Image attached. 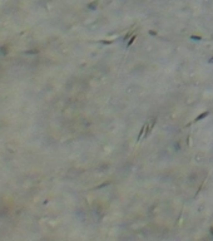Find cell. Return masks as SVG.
I'll return each instance as SVG.
<instances>
[{
  "label": "cell",
  "instance_id": "obj_1",
  "mask_svg": "<svg viewBox=\"0 0 213 241\" xmlns=\"http://www.w3.org/2000/svg\"><path fill=\"white\" fill-rule=\"evenodd\" d=\"M208 114H209V112H208V111H205L204 113H202V114H199V116H198V117H197V118H196V119H194V121H193L192 123H196V122H199V121L204 119V118H205V117H207ZM192 123H188V126H190V125H192Z\"/></svg>",
  "mask_w": 213,
  "mask_h": 241
},
{
  "label": "cell",
  "instance_id": "obj_2",
  "mask_svg": "<svg viewBox=\"0 0 213 241\" xmlns=\"http://www.w3.org/2000/svg\"><path fill=\"white\" fill-rule=\"evenodd\" d=\"M147 126H148V123H145V125L141 128V132H139V134H138V142L141 141V138H142V136H144V133H145V129H147Z\"/></svg>",
  "mask_w": 213,
  "mask_h": 241
},
{
  "label": "cell",
  "instance_id": "obj_3",
  "mask_svg": "<svg viewBox=\"0 0 213 241\" xmlns=\"http://www.w3.org/2000/svg\"><path fill=\"white\" fill-rule=\"evenodd\" d=\"M135 38H137V35L134 34V35H133V36H132V38H130L129 40H128V43H127V48H129V47H130L132 44H133V42L135 40Z\"/></svg>",
  "mask_w": 213,
  "mask_h": 241
},
{
  "label": "cell",
  "instance_id": "obj_4",
  "mask_svg": "<svg viewBox=\"0 0 213 241\" xmlns=\"http://www.w3.org/2000/svg\"><path fill=\"white\" fill-rule=\"evenodd\" d=\"M88 8L92 9V10H95V8H97V1L93 3V4H89V5H88Z\"/></svg>",
  "mask_w": 213,
  "mask_h": 241
},
{
  "label": "cell",
  "instance_id": "obj_5",
  "mask_svg": "<svg viewBox=\"0 0 213 241\" xmlns=\"http://www.w3.org/2000/svg\"><path fill=\"white\" fill-rule=\"evenodd\" d=\"M39 53V50H29V52H25V54H36Z\"/></svg>",
  "mask_w": 213,
  "mask_h": 241
},
{
  "label": "cell",
  "instance_id": "obj_6",
  "mask_svg": "<svg viewBox=\"0 0 213 241\" xmlns=\"http://www.w3.org/2000/svg\"><path fill=\"white\" fill-rule=\"evenodd\" d=\"M190 39H194V40H202L201 36H196V35H192V36H190Z\"/></svg>",
  "mask_w": 213,
  "mask_h": 241
},
{
  "label": "cell",
  "instance_id": "obj_7",
  "mask_svg": "<svg viewBox=\"0 0 213 241\" xmlns=\"http://www.w3.org/2000/svg\"><path fill=\"white\" fill-rule=\"evenodd\" d=\"M149 34H150V35H156V32H152V30H150V32H149Z\"/></svg>",
  "mask_w": 213,
  "mask_h": 241
}]
</instances>
